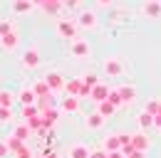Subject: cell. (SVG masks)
<instances>
[{
  "label": "cell",
  "mask_w": 161,
  "mask_h": 158,
  "mask_svg": "<svg viewBox=\"0 0 161 158\" xmlns=\"http://www.w3.org/2000/svg\"><path fill=\"white\" fill-rule=\"evenodd\" d=\"M64 92H67L69 97H87V94H92V92L84 87L82 79H69V82L64 84Z\"/></svg>",
  "instance_id": "6da1fadb"
},
{
  "label": "cell",
  "mask_w": 161,
  "mask_h": 158,
  "mask_svg": "<svg viewBox=\"0 0 161 158\" xmlns=\"http://www.w3.org/2000/svg\"><path fill=\"white\" fill-rule=\"evenodd\" d=\"M77 22H72V20H60L57 22V32H60L64 40H77Z\"/></svg>",
  "instance_id": "7a4b0ae2"
},
{
  "label": "cell",
  "mask_w": 161,
  "mask_h": 158,
  "mask_svg": "<svg viewBox=\"0 0 161 158\" xmlns=\"http://www.w3.org/2000/svg\"><path fill=\"white\" fill-rule=\"evenodd\" d=\"M104 74H107V77H121V74H124V64H121L117 57L104 59Z\"/></svg>",
  "instance_id": "3957f363"
},
{
  "label": "cell",
  "mask_w": 161,
  "mask_h": 158,
  "mask_svg": "<svg viewBox=\"0 0 161 158\" xmlns=\"http://www.w3.org/2000/svg\"><path fill=\"white\" fill-rule=\"evenodd\" d=\"M69 52H72V57H89L92 55V47H89V42H84V40H72V47H69Z\"/></svg>",
  "instance_id": "277c9868"
},
{
  "label": "cell",
  "mask_w": 161,
  "mask_h": 158,
  "mask_svg": "<svg viewBox=\"0 0 161 158\" xmlns=\"http://www.w3.org/2000/svg\"><path fill=\"white\" fill-rule=\"evenodd\" d=\"M77 25H80L82 30H92V27H97V15H94L92 10H80Z\"/></svg>",
  "instance_id": "5b68a950"
},
{
  "label": "cell",
  "mask_w": 161,
  "mask_h": 158,
  "mask_svg": "<svg viewBox=\"0 0 161 158\" xmlns=\"http://www.w3.org/2000/svg\"><path fill=\"white\" fill-rule=\"evenodd\" d=\"M131 146H134V151H149L151 148V141L146 136V131H136V134H131Z\"/></svg>",
  "instance_id": "8992f818"
},
{
  "label": "cell",
  "mask_w": 161,
  "mask_h": 158,
  "mask_svg": "<svg viewBox=\"0 0 161 158\" xmlns=\"http://www.w3.org/2000/svg\"><path fill=\"white\" fill-rule=\"evenodd\" d=\"M20 59H22V67L25 69H37L40 67V52L37 50H25Z\"/></svg>",
  "instance_id": "52a82bcc"
},
{
  "label": "cell",
  "mask_w": 161,
  "mask_h": 158,
  "mask_svg": "<svg viewBox=\"0 0 161 158\" xmlns=\"http://www.w3.org/2000/svg\"><path fill=\"white\" fill-rule=\"evenodd\" d=\"M109 94H112V89H109V87H107L104 82H99V84H97V87L92 89V94H89V97H92V101L102 104V101H107V99H109Z\"/></svg>",
  "instance_id": "ba28073f"
},
{
  "label": "cell",
  "mask_w": 161,
  "mask_h": 158,
  "mask_svg": "<svg viewBox=\"0 0 161 158\" xmlns=\"http://www.w3.org/2000/svg\"><path fill=\"white\" fill-rule=\"evenodd\" d=\"M117 92H119V97L124 104H131L134 99H136V87L134 84H121V87H117Z\"/></svg>",
  "instance_id": "9c48e42d"
},
{
  "label": "cell",
  "mask_w": 161,
  "mask_h": 158,
  "mask_svg": "<svg viewBox=\"0 0 161 158\" xmlns=\"http://www.w3.org/2000/svg\"><path fill=\"white\" fill-rule=\"evenodd\" d=\"M47 84H50V89L55 92V89H64V84H67V79L62 77L60 72H47Z\"/></svg>",
  "instance_id": "30bf717a"
},
{
  "label": "cell",
  "mask_w": 161,
  "mask_h": 158,
  "mask_svg": "<svg viewBox=\"0 0 161 158\" xmlns=\"http://www.w3.org/2000/svg\"><path fill=\"white\" fill-rule=\"evenodd\" d=\"M18 101H20L22 106H30V104H35L37 101V94H35V89H30V87H25L18 92Z\"/></svg>",
  "instance_id": "8fae6325"
},
{
  "label": "cell",
  "mask_w": 161,
  "mask_h": 158,
  "mask_svg": "<svg viewBox=\"0 0 161 158\" xmlns=\"http://www.w3.org/2000/svg\"><path fill=\"white\" fill-rule=\"evenodd\" d=\"M104 121H107V118H104V116L99 114V111H97V114H92V116H87V121H84V126H87L89 131H99L102 126H104Z\"/></svg>",
  "instance_id": "7c38bea8"
},
{
  "label": "cell",
  "mask_w": 161,
  "mask_h": 158,
  "mask_svg": "<svg viewBox=\"0 0 161 158\" xmlns=\"http://www.w3.org/2000/svg\"><path fill=\"white\" fill-rule=\"evenodd\" d=\"M18 45H20V40H18V35H15V30H13V32H8L5 37H0V47H3V50H8V52H10V50H15Z\"/></svg>",
  "instance_id": "4fadbf2b"
},
{
  "label": "cell",
  "mask_w": 161,
  "mask_h": 158,
  "mask_svg": "<svg viewBox=\"0 0 161 158\" xmlns=\"http://www.w3.org/2000/svg\"><path fill=\"white\" fill-rule=\"evenodd\" d=\"M104 151H107V153H114V151H121V136H119V134H114V136L104 138Z\"/></svg>",
  "instance_id": "5bb4252c"
},
{
  "label": "cell",
  "mask_w": 161,
  "mask_h": 158,
  "mask_svg": "<svg viewBox=\"0 0 161 158\" xmlns=\"http://www.w3.org/2000/svg\"><path fill=\"white\" fill-rule=\"evenodd\" d=\"M92 156V151L84 146V143H75L72 148H69V158H89Z\"/></svg>",
  "instance_id": "9a60e30c"
},
{
  "label": "cell",
  "mask_w": 161,
  "mask_h": 158,
  "mask_svg": "<svg viewBox=\"0 0 161 158\" xmlns=\"http://www.w3.org/2000/svg\"><path fill=\"white\" fill-rule=\"evenodd\" d=\"M62 109L64 111H69V114H75V111H80V97H67L62 99Z\"/></svg>",
  "instance_id": "2e32d148"
},
{
  "label": "cell",
  "mask_w": 161,
  "mask_h": 158,
  "mask_svg": "<svg viewBox=\"0 0 161 158\" xmlns=\"http://www.w3.org/2000/svg\"><path fill=\"white\" fill-rule=\"evenodd\" d=\"M159 13H161V3H156V0L144 3V15H149V18H159Z\"/></svg>",
  "instance_id": "e0dca14e"
},
{
  "label": "cell",
  "mask_w": 161,
  "mask_h": 158,
  "mask_svg": "<svg viewBox=\"0 0 161 158\" xmlns=\"http://www.w3.org/2000/svg\"><path fill=\"white\" fill-rule=\"evenodd\" d=\"M5 143H8V148H10V153H18L20 148H25V141H22V138H18L15 134L5 138Z\"/></svg>",
  "instance_id": "ac0fdd59"
},
{
  "label": "cell",
  "mask_w": 161,
  "mask_h": 158,
  "mask_svg": "<svg viewBox=\"0 0 161 158\" xmlns=\"http://www.w3.org/2000/svg\"><path fill=\"white\" fill-rule=\"evenodd\" d=\"M136 118H139V129H141V131H146V129H154V116H151L149 111H141Z\"/></svg>",
  "instance_id": "d6986e66"
},
{
  "label": "cell",
  "mask_w": 161,
  "mask_h": 158,
  "mask_svg": "<svg viewBox=\"0 0 161 158\" xmlns=\"http://www.w3.org/2000/svg\"><path fill=\"white\" fill-rule=\"evenodd\" d=\"M55 121H57V111H55V109L42 111V126H45V129H52V126H55Z\"/></svg>",
  "instance_id": "ffe728a7"
},
{
  "label": "cell",
  "mask_w": 161,
  "mask_h": 158,
  "mask_svg": "<svg viewBox=\"0 0 161 158\" xmlns=\"http://www.w3.org/2000/svg\"><path fill=\"white\" fill-rule=\"evenodd\" d=\"M114 111H117V106H114V104H112L109 99H107V101H102V104H99V114H102L104 118L114 116Z\"/></svg>",
  "instance_id": "44dd1931"
},
{
  "label": "cell",
  "mask_w": 161,
  "mask_h": 158,
  "mask_svg": "<svg viewBox=\"0 0 161 158\" xmlns=\"http://www.w3.org/2000/svg\"><path fill=\"white\" fill-rule=\"evenodd\" d=\"M144 111H149L151 116H159V111H161V99H151V101H146Z\"/></svg>",
  "instance_id": "7402d4cb"
},
{
  "label": "cell",
  "mask_w": 161,
  "mask_h": 158,
  "mask_svg": "<svg viewBox=\"0 0 161 158\" xmlns=\"http://www.w3.org/2000/svg\"><path fill=\"white\" fill-rule=\"evenodd\" d=\"M32 5H35L32 0H15V3H13V10H15V13H30Z\"/></svg>",
  "instance_id": "603a6c76"
},
{
  "label": "cell",
  "mask_w": 161,
  "mask_h": 158,
  "mask_svg": "<svg viewBox=\"0 0 161 158\" xmlns=\"http://www.w3.org/2000/svg\"><path fill=\"white\" fill-rule=\"evenodd\" d=\"M40 114H42V109H40V106H35V104L22 106V118H35V116H40Z\"/></svg>",
  "instance_id": "cb8c5ba5"
},
{
  "label": "cell",
  "mask_w": 161,
  "mask_h": 158,
  "mask_svg": "<svg viewBox=\"0 0 161 158\" xmlns=\"http://www.w3.org/2000/svg\"><path fill=\"white\" fill-rule=\"evenodd\" d=\"M30 134H32L30 124H20V126L15 129V136H18V138H22V141H27V138H30Z\"/></svg>",
  "instance_id": "d4e9b609"
},
{
  "label": "cell",
  "mask_w": 161,
  "mask_h": 158,
  "mask_svg": "<svg viewBox=\"0 0 161 158\" xmlns=\"http://www.w3.org/2000/svg\"><path fill=\"white\" fill-rule=\"evenodd\" d=\"M82 82H84V87L92 92V89L99 84V77H97V74H87V77H82Z\"/></svg>",
  "instance_id": "484cf974"
},
{
  "label": "cell",
  "mask_w": 161,
  "mask_h": 158,
  "mask_svg": "<svg viewBox=\"0 0 161 158\" xmlns=\"http://www.w3.org/2000/svg\"><path fill=\"white\" fill-rule=\"evenodd\" d=\"M13 99H18V94L13 97V94H8V92H0V106H8V109H13Z\"/></svg>",
  "instance_id": "4316f807"
},
{
  "label": "cell",
  "mask_w": 161,
  "mask_h": 158,
  "mask_svg": "<svg viewBox=\"0 0 161 158\" xmlns=\"http://www.w3.org/2000/svg\"><path fill=\"white\" fill-rule=\"evenodd\" d=\"M13 118V109H8V106H0V124H8Z\"/></svg>",
  "instance_id": "83f0119b"
},
{
  "label": "cell",
  "mask_w": 161,
  "mask_h": 158,
  "mask_svg": "<svg viewBox=\"0 0 161 158\" xmlns=\"http://www.w3.org/2000/svg\"><path fill=\"white\" fill-rule=\"evenodd\" d=\"M8 32H13V22L10 20H0V37H5Z\"/></svg>",
  "instance_id": "f1b7e54d"
},
{
  "label": "cell",
  "mask_w": 161,
  "mask_h": 158,
  "mask_svg": "<svg viewBox=\"0 0 161 158\" xmlns=\"http://www.w3.org/2000/svg\"><path fill=\"white\" fill-rule=\"evenodd\" d=\"M27 124H30L32 131H37V129L42 126V114H40V116H35V118H27Z\"/></svg>",
  "instance_id": "f546056e"
},
{
  "label": "cell",
  "mask_w": 161,
  "mask_h": 158,
  "mask_svg": "<svg viewBox=\"0 0 161 158\" xmlns=\"http://www.w3.org/2000/svg\"><path fill=\"white\" fill-rule=\"evenodd\" d=\"M109 101H112L114 106H121V104H124V101H121V97H119V92H117V89H112V94H109Z\"/></svg>",
  "instance_id": "4dcf8cb0"
},
{
  "label": "cell",
  "mask_w": 161,
  "mask_h": 158,
  "mask_svg": "<svg viewBox=\"0 0 161 158\" xmlns=\"http://www.w3.org/2000/svg\"><path fill=\"white\" fill-rule=\"evenodd\" d=\"M8 156H10V148H8L5 138H0V158H8Z\"/></svg>",
  "instance_id": "1f68e13d"
},
{
  "label": "cell",
  "mask_w": 161,
  "mask_h": 158,
  "mask_svg": "<svg viewBox=\"0 0 161 158\" xmlns=\"http://www.w3.org/2000/svg\"><path fill=\"white\" fill-rule=\"evenodd\" d=\"M15 156H18V158H32V151H30V148L25 146V148H20V151H18Z\"/></svg>",
  "instance_id": "d6a6232c"
},
{
  "label": "cell",
  "mask_w": 161,
  "mask_h": 158,
  "mask_svg": "<svg viewBox=\"0 0 161 158\" xmlns=\"http://www.w3.org/2000/svg\"><path fill=\"white\" fill-rule=\"evenodd\" d=\"M89 158H109V153L104 151V148H97V151H92V156Z\"/></svg>",
  "instance_id": "836d02e7"
},
{
  "label": "cell",
  "mask_w": 161,
  "mask_h": 158,
  "mask_svg": "<svg viewBox=\"0 0 161 158\" xmlns=\"http://www.w3.org/2000/svg\"><path fill=\"white\" fill-rule=\"evenodd\" d=\"M126 158H146V153H144V151H131Z\"/></svg>",
  "instance_id": "e575fe53"
},
{
  "label": "cell",
  "mask_w": 161,
  "mask_h": 158,
  "mask_svg": "<svg viewBox=\"0 0 161 158\" xmlns=\"http://www.w3.org/2000/svg\"><path fill=\"white\" fill-rule=\"evenodd\" d=\"M82 0H67V8H80Z\"/></svg>",
  "instance_id": "d590c367"
},
{
  "label": "cell",
  "mask_w": 161,
  "mask_h": 158,
  "mask_svg": "<svg viewBox=\"0 0 161 158\" xmlns=\"http://www.w3.org/2000/svg\"><path fill=\"white\" fill-rule=\"evenodd\" d=\"M109 158H126V156H124V151H114V153H109Z\"/></svg>",
  "instance_id": "8d00e7d4"
},
{
  "label": "cell",
  "mask_w": 161,
  "mask_h": 158,
  "mask_svg": "<svg viewBox=\"0 0 161 158\" xmlns=\"http://www.w3.org/2000/svg\"><path fill=\"white\" fill-rule=\"evenodd\" d=\"M97 5H99V8H109V5H112V0H97Z\"/></svg>",
  "instance_id": "74e56055"
},
{
  "label": "cell",
  "mask_w": 161,
  "mask_h": 158,
  "mask_svg": "<svg viewBox=\"0 0 161 158\" xmlns=\"http://www.w3.org/2000/svg\"><path fill=\"white\" fill-rule=\"evenodd\" d=\"M154 126H156V129L161 131V116H154Z\"/></svg>",
  "instance_id": "f35d334b"
},
{
  "label": "cell",
  "mask_w": 161,
  "mask_h": 158,
  "mask_svg": "<svg viewBox=\"0 0 161 158\" xmlns=\"http://www.w3.org/2000/svg\"><path fill=\"white\" fill-rule=\"evenodd\" d=\"M45 158H57V156H55V153H47V156H45Z\"/></svg>",
  "instance_id": "ab89813d"
},
{
  "label": "cell",
  "mask_w": 161,
  "mask_h": 158,
  "mask_svg": "<svg viewBox=\"0 0 161 158\" xmlns=\"http://www.w3.org/2000/svg\"><path fill=\"white\" fill-rule=\"evenodd\" d=\"M159 3H161V0H159Z\"/></svg>",
  "instance_id": "60d3db41"
}]
</instances>
